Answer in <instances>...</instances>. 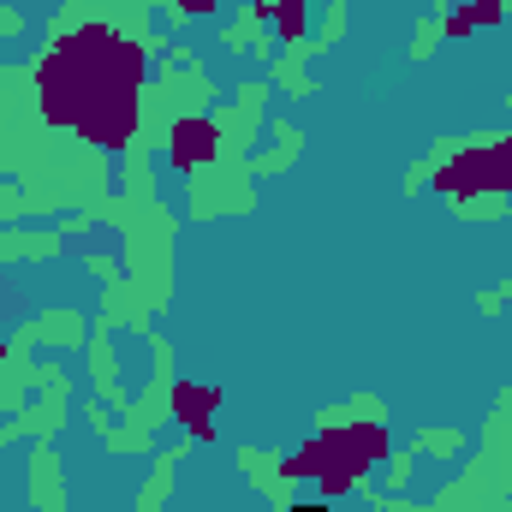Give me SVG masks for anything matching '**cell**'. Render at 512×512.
I'll return each mask as SVG.
<instances>
[{
	"mask_svg": "<svg viewBox=\"0 0 512 512\" xmlns=\"http://www.w3.org/2000/svg\"><path fill=\"white\" fill-rule=\"evenodd\" d=\"M292 512H340V507H292Z\"/></svg>",
	"mask_w": 512,
	"mask_h": 512,
	"instance_id": "obj_1",
	"label": "cell"
}]
</instances>
